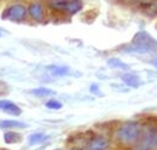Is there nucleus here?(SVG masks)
I'll return each instance as SVG.
<instances>
[{
  "mask_svg": "<svg viewBox=\"0 0 157 150\" xmlns=\"http://www.w3.org/2000/svg\"><path fill=\"white\" fill-rule=\"evenodd\" d=\"M108 64L109 67L111 68H116V69H122V70H129V65L126 64L124 62H122L121 59L118 58H111L108 61Z\"/></svg>",
  "mask_w": 157,
  "mask_h": 150,
  "instance_id": "14",
  "label": "nucleus"
},
{
  "mask_svg": "<svg viewBox=\"0 0 157 150\" xmlns=\"http://www.w3.org/2000/svg\"><path fill=\"white\" fill-rule=\"evenodd\" d=\"M141 9L147 14L149 16H156L157 15V1H144L140 2Z\"/></svg>",
  "mask_w": 157,
  "mask_h": 150,
  "instance_id": "10",
  "label": "nucleus"
},
{
  "mask_svg": "<svg viewBox=\"0 0 157 150\" xmlns=\"http://www.w3.org/2000/svg\"><path fill=\"white\" fill-rule=\"evenodd\" d=\"M4 140L6 144H13V143H20L22 140V136L16 132H6L4 134Z\"/></svg>",
  "mask_w": 157,
  "mask_h": 150,
  "instance_id": "13",
  "label": "nucleus"
},
{
  "mask_svg": "<svg viewBox=\"0 0 157 150\" xmlns=\"http://www.w3.org/2000/svg\"><path fill=\"white\" fill-rule=\"evenodd\" d=\"M30 93L36 96V97H46V96H51L55 92L47 87H38V89H34L30 91Z\"/></svg>",
  "mask_w": 157,
  "mask_h": 150,
  "instance_id": "15",
  "label": "nucleus"
},
{
  "mask_svg": "<svg viewBox=\"0 0 157 150\" xmlns=\"http://www.w3.org/2000/svg\"><path fill=\"white\" fill-rule=\"evenodd\" d=\"M109 148V139L104 136H93L88 142V150H106Z\"/></svg>",
  "mask_w": 157,
  "mask_h": 150,
  "instance_id": "6",
  "label": "nucleus"
},
{
  "mask_svg": "<svg viewBox=\"0 0 157 150\" xmlns=\"http://www.w3.org/2000/svg\"><path fill=\"white\" fill-rule=\"evenodd\" d=\"M47 69L53 76H64L70 70L69 67H65V65H48Z\"/></svg>",
  "mask_w": 157,
  "mask_h": 150,
  "instance_id": "11",
  "label": "nucleus"
},
{
  "mask_svg": "<svg viewBox=\"0 0 157 150\" xmlns=\"http://www.w3.org/2000/svg\"><path fill=\"white\" fill-rule=\"evenodd\" d=\"M139 149L140 150H152L157 148V127L150 126L140 137Z\"/></svg>",
  "mask_w": 157,
  "mask_h": 150,
  "instance_id": "3",
  "label": "nucleus"
},
{
  "mask_svg": "<svg viewBox=\"0 0 157 150\" xmlns=\"http://www.w3.org/2000/svg\"><path fill=\"white\" fill-rule=\"evenodd\" d=\"M156 50L157 41L146 32L137 33L132 40V44L124 49L126 52H136V53H150Z\"/></svg>",
  "mask_w": 157,
  "mask_h": 150,
  "instance_id": "1",
  "label": "nucleus"
},
{
  "mask_svg": "<svg viewBox=\"0 0 157 150\" xmlns=\"http://www.w3.org/2000/svg\"><path fill=\"white\" fill-rule=\"evenodd\" d=\"M28 11H29V15L36 21H41L44 18V7L39 2L30 4V6L28 7Z\"/></svg>",
  "mask_w": 157,
  "mask_h": 150,
  "instance_id": "8",
  "label": "nucleus"
},
{
  "mask_svg": "<svg viewBox=\"0 0 157 150\" xmlns=\"http://www.w3.org/2000/svg\"><path fill=\"white\" fill-rule=\"evenodd\" d=\"M121 79H122V81L127 85V86H129V87H133V89H137L139 87V85H140V79H139V76L134 74H123L121 76Z\"/></svg>",
  "mask_w": 157,
  "mask_h": 150,
  "instance_id": "9",
  "label": "nucleus"
},
{
  "mask_svg": "<svg viewBox=\"0 0 157 150\" xmlns=\"http://www.w3.org/2000/svg\"><path fill=\"white\" fill-rule=\"evenodd\" d=\"M0 110L9 112V114L15 115V116H18L22 112V110H21V108L18 105H16L13 102L7 101V99H1L0 101Z\"/></svg>",
  "mask_w": 157,
  "mask_h": 150,
  "instance_id": "7",
  "label": "nucleus"
},
{
  "mask_svg": "<svg viewBox=\"0 0 157 150\" xmlns=\"http://www.w3.org/2000/svg\"><path fill=\"white\" fill-rule=\"evenodd\" d=\"M46 139H48V136H46L44 133H34V134L29 136V143L30 144H38V143H41Z\"/></svg>",
  "mask_w": 157,
  "mask_h": 150,
  "instance_id": "16",
  "label": "nucleus"
},
{
  "mask_svg": "<svg viewBox=\"0 0 157 150\" xmlns=\"http://www.w3.org/2000/svg\"><path fill=\"white\" fill-rule=\"evenodd\" d=\"M0 127L1 128H25L27 125L13 120H0Z\"/></svg>",
  "mask_w": 157,
  "mask_h": 150,
  "instance_id": "12",
  "label": "nucleus"
},
{
  "mask_svg": "<svg viewBox=\"0 0 157 150\" xmlns=\"http://www.w3.org/2000/svg\"><path fill=\"white\" fill-rule=\"evenodd\" d=\"M90 91H91L92 93H100V92H99V89H98V86H97V85H92V86L90 87Z\"/></svg>",
  "mask_w": 157,
  "mask_h": 150,
  "instance_id": "18",
  "label": "nucleus"
},
{
  "mask_svg": "<svg viewBox=\"0 0 157 150\" xmlns=\"http://www.w3.org/2000/svg\"><path fill=\"white\" fill-rule=\"evenodd\" d=\"M46 107L48 109H52V110H58L63 107V104L58 101H56V99H50V101L46 102Z\"/></svg>",
  "mask_w": 157,
  "mask_h": 150,
  "instance_id": "17",
  "label": "nucleus"
},
{
  "mask_svg": "<svg viewBox=\"0 0 157 150\" xmlns=\"http://www.w3.org/2000/svg\"><path fill=\"white\" fill-rule=\"evenodd\" d=\"M50 5L56 10L65 11L69 14H76L83 6L82 1H78V0H75V1H51Z\"/></svg>",
  "mask_w": 157,
  "mask_h": 150,
  "instance_id": "5",
  "label": "nucleus"
},
{
  "mask_svg": "<svg viewBox=\"0 0 157 150\" xmlns=\"http://www.w3.org/2000/svg\"><path fill=\"white\" fill-rule=\"evenodd\" d=\"M151 64H152L154 67H156V68H157V58H156V59H154V61L151 62Z\"/></svg>",
  "mask_w": 157,
  "mask_h": 150,
  "instance_id": "19",
  "label": "nucleus"
},
{
  "mask_svg": "<svg viewBox=\"0 0 157 150\" xmlns=\"http://www.w3.org/2000/svg\"><path fill=\"white\" fill-rule=\"evenodd\" d=\"M140 137V127L139 124L134 121H128L124 122L123 125L120 126V128L116 132V138L118 142L123 144H132L137 142Z\"/></svg>",
  "mask_w": 157,
  "mask_h": 150,
  "instance_id": "2",
  "label": "nucleus"
},
{
  "mask_svg": "<svg viewBox=\"0 0 157 150\" xmlns=\"http://www.w3.org/2000/svg\"><path fill=\"white\" fill-rule=\"evenodd\" d=\"M27 16V9L21 5V4H13V5H10L7 6L4 11H2V15L1 17L2 19H9V21H23Z\"/></svg>",
  "mask_w": 157,
  "mask_h": 150,
  "instance_id": "4",
  "label": "nucleus"
}]
</instances>
